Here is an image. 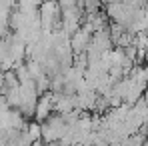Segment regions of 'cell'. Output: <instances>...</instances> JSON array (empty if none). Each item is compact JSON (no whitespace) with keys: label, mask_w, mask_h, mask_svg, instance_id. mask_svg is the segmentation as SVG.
I'll return each instance as SVG.
<instances>
[{"label":"cell","mask_w":148,"mask_h":146,"mask_svg":"<svg viewBox=\"0 0 148 146\" xmlns=\"http://www.w3.org/2000/svg\"><path fill=\"white\" fill-rule=\"evenodd\" d=\"M52 108H54L52 98H50V96H42L38 102H36V110H34V114H36L38 120H46V118L50 116V112H52Z\"/></svg>","instance_id":"cell-1"},{"label":"cell","mask_w":148,"mask_h":146,"mask_svg":"<svg viewBox=\"0 0 148 146\" xmlns=\"http://www.w3.org/2000/svg\"><path fill=\"white\" fill-rule=\"evenodd\" d=\"M104 2H108V4H114V2H122V0H104Z\"/></svg>","instance_id":"cell-2"}]
</instances>
